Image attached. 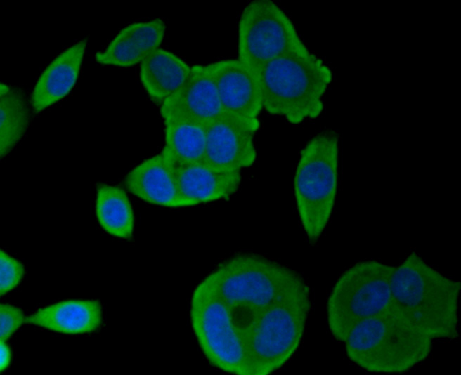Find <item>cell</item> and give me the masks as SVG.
<instances>
[{
  "label": "cell",
  "mask_w": 461,
  "mask_h": 375,
  "mask_svg": "<svg viewBox=\"0 0 461 375\" xmlns=\"http://www.w3.org/2000/svg\"><path fill=\"white\" fill-rule=\"evenodd\" d=\"M208 276L229 310L245 351L264 312L301 277L287 266L254 254L235 255Z\"/></svg>",
  "instance_id": "cell-1"
},
{
  "label": "cell",
  "mask_w": 461,
  "mask_h": 375,
  "mask_svg": "<svg viewBox=\"0 0 461 375\" xmlns=\"http://www.w3.org/2000/svg\"><path fill=\"white\" fill-rule=\"evenodd\" d=\"M391 289L393 305L433 340L457 338L460 282L413 252L395 266Z\"/></svg>",
  "instance_id": "cell-2"
},
{
  "label": "cell",
  "mask_w": 461,
  "mask_h": 375,
  "mask_svg": "<svg viewBox=\"0 0 461 375\" xmlns=\"http://www.w3.org/2000/svg\"><path fill=\"white\" fill-rule=\"evenodd\" d=\"M432 342L394 305L358 324L344 341L349 359L377 374L409 371L429 357Z\"/></svg>",
  "instance_id": "cell-3"
},
{
  "label": "cell",
  "mask_w": 461,
  "mask_h": 375,
  "mask_svg": "<svg viewBox=\"0 0 461 375\" xmlns=\"http://www.w3.org/2000/svg\"><path fill=\"white\" fill-rule=\"evenodd\" d=\"M255 76L263 109L292 124L320 115L333 77L325 62L309 49L278 57L261 67Z\"/></svg>",
  "instance_id": "cell-4"
},
{
  "label": "cell",
  "mask_w": 461,
  "mask_h": 375,
  "mask_svg": "<svg viewBox=\"0 0 461 375\" xmlns=\"http://www.w3.org/2000/svg\"><path fill=\"white\" fill-rule=\"evenodd\" d=\"M311 305L301 276L266 308L246 347L249 375H268L287 362L302 340Z\"/></svg>",
  "instance_id": "cell-5"
},
{
  "label": "cell",
  "mask_w": 461,
  "mask_h": 375,
  "mask_svg": "<svg viewBox=\"0 0 461 375\" xmlns=\"http://www.w3.org/2000/svg\"><path fill=\"white\" fill-rule=\"evenodd\" d=\"M339 176V136L321 131L300 152L293 190L299 220L308 240L316 243L332 213Z\"/></svg>",
  "instance_id": "cell-6"
},
{
  "label": "cell",
  "mask_w": 461,
  "mask_h": 375,
  "mask_svg": "<svg viewBox=\"0 0 461 375\" xmlns=\"http://www.w3.org/2000/svg\"><path fill=\"white\" fill-rule=\"evenodd\" d=\"M394 268L377 261H365L341 275L327 303L328 327L336 340L344 342L358 324L393 305L391 281Z\"/></svg>",
  "instance_id": "cell-7"
},
{
  "label": "cell",
  "mask_w": 461,
  "mask_h": 375,
  "mask_svg": "<svg viewBox=\"0 0 461 375\" xmlns=\"http://www.w3.org/2000/svg\"><path fill=\"white\" fill-rule=\"evenodd\" d=\"M190 315L193 331L207 360L225 372L249 375L244 345L226 303L208 275L193 291Z\"/></svg>",
  "instance_id": "cell-8"
},
{
  "label": "cell",
  "mask_w": 461,
  "mask_h": 375,
  "mask_svg": "<svg viewBox=\"0 0 461 375\" xmlns=\"http://www.w3.org/2000/svg\"><path fill=\"white\" fill-rule=\"evenodd\" d=\"M309 48L287 14L274 1L254 0L238 23V59L254 74L266 63Z\"/></svg>",
  "instance_id": "cell-9"
},
{
  "label": "cell",
  "mask_w": 461,
  "mask_h": 375,
  "mask_svg": "<svg viewBox=\"0 0 461 375\" xmlns=\"http://www.w3.org/2000/svg\"><path fill=\"white\" fill-rule=\"evenodd\" d=\"M259 119L226 112L206 124V147L203 162L220 170L240 171L257 159L254 143Z\"/></svg>",
  "instance_id": "cell-10"
},
{
  "label": "cell",
  "mask_w": 461,
  "mask_h": 375,
  "mask_svg": "<svg viewBox=\"0 0 461 375\" xmlns=\"http://www.w3.org/2000/svg\"><path fill=\"white\" fill-rule=\"evenodd\" d=\"M160 111L163 119L183 118L204 124L228 112L221 105L209 64L191 66L185 82L160 105Z\"/></svg>",
  "instance_id": "cell-11"
},
{
  "label": "cell",
  "mask_w": 461,
  "mask_h": 375,
  "mask_svg": "<svg viewBox=\"0 0 461 375\" xmlns=\"http://www.w3.org/2000/svg\"><path fill=\"white\" fill-rule=\"evenodd\" d=\"M209 66L223 109L241 117L258 119L263 106L255 74L238 58L219 60Z\"/></svg>",
  "instance_id": "cell-12"
},
{
  "label": "cell",
  "mask_w": 461,
  "mask_h": 375,
  "mask_svg": "<svg viewBox=\"0 0 461 375\" xmlns=\"http://www.w3.org/2000/svg\"><path fill=\"white\" fill-rule=\"evenodd\" d=\"M172 169L187 206L228 199L241 183L240 171L216 169L203 162Z\"/></svg>",
  "instance_id": "cell-13"
},
{
  "label": "cell",
  "mask_w": 461,
  "mask_h": 375,
  "mask_svg": "<svg viewBox=\"0 0 461 375\" xmlns=\"http://www.w3.org/2000/svg\"><path fill=\"white\" fill-rule=\"evenodd\" d=\"M123 183L129 192L150 204L169 208L187 206L180 195L173 169L162 152L132 169Z\"/></svg>",
  "instance_id": "cell-14"
},
{
  "label": "cell",
  "mask_w": 461,
  "mask_h": 375,
  "mask_svg": "<svg viewBox=\"0 0 461 375\" xmlns=\"http://www.w3.org/2000/svg\"><path fill=\"white\" fill-rule=\"evenodd\" d=\"M166 30L163 20L155 18L131 23L123 28L105 49L95 54L97 63L122 67L141 63L159 48Z\"/></svg>",
  "instance_id": "cell-15"
},
{
  "label": "cell",
  "mask_w": 461,
  "mask_h": 375,
  "mask_svg": "<svg viewBox=\"0 0 461 375\" xmlns=\"http://www.w3.org/2000/svg\"><path fill=\"white\" fill-rule=\"evenodd\" d=\"M87 45L79 41L63 51L46 67L38 79L30 97V105L40 112L64 98L78 79Z\"/></svg>",
  "instance_id": "cell-16"
},
{
  "label": "cell",
  "mask_w": 461,
  "mask_h": 375,
  "mask_svg": "<svg viewBox=\"0 0 461 375\" xmlns=\"http://www.w3.org/2000/svg\"><path fill=\"white\" fill-rule=\"evenodd\" d=\"M25 322L66 334H87L101 325L102 307L93 300L65 301L38 310Z\"/></svg>",
  "instance_id": "cell-17"
},
{
  "label": "cell",
  "mask_w": 461,
  "mask_h": 375,
  "mask_svg": "<svg viewBox=\"0 0 461 375\" xmlns=\"http://www.w3.org/2000/svg\"><path fill=\"white\" fill-rule=\"evenodd\" d=\"M190 68L183 59L159 47L140 63L139 77L149 97L160 105L180 88Z\"/></svg>",
  "instance_id": "cell-18"
},
{
  "label": "cell",
  "mask_w": 461,
  "mask_h": 375,
  "mask_svg": "<svg viewBox=\"0 0 461 375\" xmlns=\"http://www.w3.org/2000/svg\"><path fill=\"white\" fill-rule=\"evenodd\" d=\"M164 144L162 153L172 168L203 162L206 124L183 118L164 119Z\"/></svg>",
  "instance_id": "cell-19"
},
{
  "label": "cell",
  "mask_w": 461,
  "mask_h": 375,
  "mask_svg": "<svg viewBox=\"0 0 461 375\" xmlns=\"http://www.w3.org/2000/svg\"><path fill=\"white\" fill-rule=\"evenodd\" d=\"M95 212L100 225L107 233L125 239L132 237L134 214L123 188L99 184L96 190Z\"/></svg>",
  "instance_id": "cell-20"
},
{
  "label": "cell",
  "mask_w": 461,
  "mask_h": 375,
  "mask_svg": "<svg viewBox=\"0 0 461 375\" xmlns=\"http://www.w3.org/2000/svg\"><path fill=\"white\" fill-rule=\"evenodd\" d=\"M1 157L6 156L25 135L30 121V108L24 91L1 82Z\"/></svg>",
  "instance_id": "cell-21"
},
{
  "label": "cell",
  "mask_w": 461,
  "mask_h": 375,
  "mask_svg": "<svg viewBox=\"0 0 461 375\" xmlns=\"http://www.w3.org/2000/svg\"><path fill=\"white\" fill-rule=\"evenodd\" d=\"M23 265L1 250L0 292L4 295L13 289L23 277Z\"/></svg>",
  "instance_id": "cell-22"
},
{
  "label": "cell",
  "mask_w": 461,
  "mask_h": 375,
  "mask_svg": "<svg viewBox=\"0 0 461 375\" xmlns=\"http://www.w3.org/2000/svg\"><path fill=\"white\" fill-rule=\"evenodd\" d=\"M0 315V338L5 341L25 322V317L21 310L8 304L1 305Z\"/></svg>",
  "instance_id": "cell-23"
},
{
  "label": "cell",
  "mask_w": 461,
  "mask_h": 375,
  "mask_svg": "<svg viewBox=\"0 0 461 375\" xmlns=\"http://www.w3.org/2000/svg\"><path fill=\"white\" fill-rule=\"evenodd\" d=\"M11 359V352L9 347L4 341H1L0 344V370L2 372L10 364Z\"/></svg>",
  "instance_id": "cell-24"
}]
</instances>
